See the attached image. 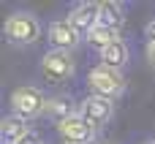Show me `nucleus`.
Wrapping results in <instances>:
<instances>
[{
  "instance_id": "1",
  "label": "nucleus",
  "mask_w": 155,
  "mask_h": 144,
  "mask_svg": "<svg viewBox=\"0 0 155 144\" xmlns=\"http://www.w3.org/2000/svg\"><path fill=\"white\" fill-rule=\"evenodd\" d=\"M3 35L8 44L14 46H33L38 38H41V22L35 14L30 11H16L5 19L3 25Z\"/></svg>"
},
{
  "instance_id": "2",
  "label": "nucleus",
  "mask_w": 155,
  "mask_h": 144,
  "mask_svg": "<svg viewBox=\"0 0 155 144\" xmlns=\"http://www.w3.org/2000/svg\"><path fill=\"white\" fill-rule=\"evenodd\" d=\"M41 76L49 84H63L76 74V60L71 57V52H60V49H49L41 57Z\"/></svg>"
},
{
  "instance_id": "3",
  "label": "nucleus",
  "mask_w": 155,
  "mask_h": 144,
  "mask_svg": "<svg viewBox=\"0 0 155 144\" xmlns=\"http://www.w3.org/2000/svg\"><path fill=\"white\" fill-rule=\"evenodd\" d=\"M87 84H90L93 95L112 98V101L125 93V76H123V71H114L109 65H95L87 74Z\"/></svg>"
},
{
  "instance_id": "4",
  "label": "nucleus",
  "mask_w": 155,
  "mask_h": 144,
  "mask_svg": "<svg viewBox=\"0 0 155 144\" xmlns=\"http://www.w3.org/2000/svg\"><path fill=\"white\" fill-rule=\"evenodd\" d=\"M46 101L49 98H44V93L38 87L22 84V87H16L11 93V112L16 117H22V120H35L38 114L46 112Z\"/></svg>"
},
{
  "instance_id": "5",
  "label": "nucleus",
  "mask_w": 155,
  "mask_h": 144,
  "mask_svg": "<svg viewBox=\"0 0 155 144\" xmlns=\"http://www.w3.org/2000/svg\"><path fill=\"white\" fill-rule=\"evenodd\" d=\"M95 131L98 128L93 123H87L82 114H74V117L57 123V133L63 136L65 144H93L95 142Z\"/></svg>"
},
{
  "instance_id": "6",
  "label": "nucleus",
  "mask_w": 155,
  "mask_h": 144,
  "mask_svg": "<svg viewBox=\"0 0 155 144\" xmlns=\"http://www.w3.org/2000/svg\"><path fill=\"white\" fill-rule=\"evenodd\" d=\"M65 19L74 25V30H76L82 38H87V35L101 25V3H76V5L68 11Z\"/></svg>"
},
{
  "instance_id": "7",
  "label": "nucleus",
  "mask_w": 155,
  "mask_h": 144,
  "mask_svg": "<svg viewBox=\"0 0 155 144\" xmlns=\"http://www.w3.org/2000/svg\"><path fill=\"white\" fill-rule=\"evenodd\" d=\"M79 114L87 123H93L95 128H101V125H106L114 117V101L112 98H101V95H90V98H84L79 103Z\"/></svg>"
},
{
  "instance_id": "8",
  "label": "nucleus",
  "mask_w": 155,
  "mask_h": 144,
  "mask_svg": "<svg viewBox=\"0 0 155 144\" xmlns=\"http://www.w3.org/2000/svg\"><path fill=\"white\" fill-rule=\"evenodd\" d=\"M46 38H49L52 49H60V52H71V49H76L79 41H82V35L74 30V25H71L68 19H54V22L49 25V30H46Z\"/></svg>"
},
{
  "instance_id": "9",
  "label": "nucleus",
  "mask_w": 155,
  "mask_h": 144,
  "mask_svg": "<svg viewBox=\"0 0 155 144\" xmlns=\"http://www.w3.org/2000/svg\"><path fill=\"white\" fill-rule=\"evenodd\" d=\"M128 57H131L128 44L125 41H117V44H112V46H106L101 52V65H109L114 71H123V65L128 63Z\"/></svg>"
},
{
  "instance_id": "10",
  "label": "nucleus",
  "mask_w": 155,
  "mask_h": 144,
  "mask_svg": "<svg viewBox=\"0 0 155 144\" xmlns=\"http://www.w3.org/2000/svg\"><path fill=\"white\" fill-rule=\"evenodd\" d=\"M30 128H27V120H22V117H16V114H8L5 120H3V125H0V133H3V144H16L25 133H27Z\"/></svg>"
},
{
  "instance_id": "11",
  "label": "nucleus",
  "mask_w": 155,
  "mask_h": 144,
  "mask_svg": "<svg viewBox=\"0 0 155 144\" xmlns=\"http://www.w3.org/2000/svg\"><path fill=\"white\" fill-rule=\"evenodd\" d=\"M123 22H125V8H123V3H117V0H104V3H101V25H106V27H112V30H120Z\"/></svg>"
},
{
  "instance_id": "12",
  "label": "nucleus",
  "mask_w": 155,
  "mask_h": 144,
  "mask_svg": "<svg viewBox=\"0 0 155 144\" xmlns=\"http://www.w3.org/2000/svg\"><path fill=\"white\" fill-rule=\"evenodd\" d=\"M46 114H49V117H54L57 123H63V120H68V117L79 114V106H74V103H71V98H65V95H54V98H49V101H46Z\"/></svg>"
},
{
  "instance_id": "13",
  "label": "nucleus",
  "mask_w": 155,
  "mask_h": 144,
  "mask_svg": "<svg viewBox=\"0 0 155 144\" xmlns=\"http://www.w3.org/2000/svg\"><path fill=\"white\" fill-rule=\"evenodd\" d=\"M117 41H123V38H120V30H112V27H106V25H98V27L87 35V44L95 46L98 52H104L106 46H112V44H117Z\"/></svg>"
},
{
  "instance_id": "14",
  "label": "nucleus",
  "mask_w": 155,
  "mask_h": 144,
  "mask_svg": "<svg viewBox=\"0 0 155 144\" xmlns=\"http://www.w3.org/2000/svg\"><path fill=\"white\" fill-rule=\"evenodd\" d=\"M16 144H44V142H41V136H38L35 131H27V133H25Z\"/></svg>"
},
{
  "instance_id": "15",
  "label": "nucleus",
  "mask_w": 155,
  "mask_h": 144,
  "mask_svg": "<svg viewBox=\"0 0 155 144\" xmlns=\"http://www.w3.org/2000/svg\"><path fill=\"white\" fill-rule=\"evenodd\" d=\"M147 60L150 65H155V41H147Z\"/></svg>"
},
{
  "instance_id": "16",
  "label": "nucleus",
  "mask_w": 155,
  "mask_h": 144,
  "mask_svg": "<svg viewBox=\"0 0 155 144\" xmlns=\"http://www.w3.org/2000/svg\"><path fill=\"white\" fill-rule=\"evenodd\" d=\"M147 41H155V19L147 25Z\"/></svg>"
},
{
  "instance_id": "17",
  "label": "nucleus",
  "mask_w": 155,
  "mask_h": 144,
  "mask_svg": "<svg viewBox=\"0 0 155 144\" xmlns=\"http://www.w3.org/2000/svg\"><path fill=\"white\" fill-rule=\"evenodd\" d=\"M147 144H155V142H147Z\"/></svg>"
}]
</instances>
